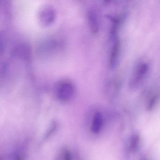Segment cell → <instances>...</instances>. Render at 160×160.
Instances as JSON below:
<instances>
[{
	"label": "cell",
	"instance_id": "ba28073f",
	"mask_svg": "<svg viewBox=\"0 0 160 160\" xmlns=\"http://www.w3.org/2000/svg\"><path fill=\"white\" fill-rule=\"evenodd\" d=\"M57 123H56V122H54L52 124V125H51L49 131L47 132L46 137H49L50 135H51V134L53 133L55 131L56 128H57Z\"/></svg>",
	"mask_w": 160,
	"mask_h": 160
},
{
	"label": "cell",
	"instance_id": "7c38bea8",
	"mask_svg": "<svg viewBox=\"0 0 160 160\" xmlns=\"http://www.w3.org/2000/svg\"><path fill=\"white\" fill-rule=\"evenodd\" d=\"M103 1H104V2L105 3L108 4L109 3H110L112 0H103Z\"/></svg>",
	"mask_w": 160,
	"mask_h": 160
},
{
	"label": "cell",
	"instance_id": "52a82bcc",
	"mask_svg": "<svg viewBox=\"0 0 160 160\" xmlns=\"http://www.w3.org/2000/svg\"><path fill=\"white\" fill-rule=\"evenodd\" d=\"M140 142V136L138 134H134L131 136L130 141V148L132 152H135L138 149Z\"/></svg>",
	"mask_w": 160,
	"mask_h": 160
},
{
	"label": "cell",
	"instance_id": "6da1fadb",
	"mask_svg": "<svg viewBox=\"0 0 160 160\" xmlns=\"http://www.w3.org/2000/svg\"><path fill=\"white\" fill-rule=\"evenodd\" d=\"M75 93V87L71 82L63 81L56 87V97L63 102H67L73 98Z\"/></svg>",
	"mask_w": 160,
	"mask_h": 160
},
{
	"label": "cell",
	"instance_id": "30bf717a",
	"mask_svg": "<svg viewBox=\"0 0 160 160\" xmlns=\"http://www.w3.org/2000/svg\"><path fill=\"white\" fill-rule=\"evenodd\" d=\"M157 97H154V98H152V99L151 100V101H150V103H149V109H151V108L154 106V105L155 104V103L156 102V100H157Z\"/></svg>",
	"mask_w": 160,
	"mask_h": 160
},
{
	"label": "cell",
	"instance_id": "8992f818",
	"mask_svg": "<svg viewBox=\"0 0 160 160\" xmlns=\"http://www.w3.org/2000/svg\"><path fill=\"white\" fill-rule=\"evenodd\" d=\"M120 50V42L119 40H116L114 44L113 47L112 49L110 56V65L112 67H113L116 64L117 62L118 55Z\"/></svg>",
	"mask_w": 160,
	"mask_h": 160
},
{
	"label": "cell",
	"instance_id": "5b68a950",
	"mask_svg": "<svg viewBox=\"0 0 160 160\" xmlns=\"http://www.w3.org/2000/svg\"><path fill=\"white\" fill-rule=\"evenodd\" d=\"M103 126V118L99 112L95 113L92 122L91 130L94 133H98L101 130Z\"/></svg>",
	"mask_w": 160,
	"mask_h": 160
},
{
	"label": "cell",
	"instance_id": "7a4b0ae2",
	"mask_svg": "<svg viewBox=\"0 0 160 160\" xmlns=\"http://www.w3.org/2000/svg\"><path fill=\"white\" fill-rule=\"evenodd\" d=\"M55 9L50 6H46L41 8L39 13V19L40 24L44 27L51 25L55 20Z\"/></svg>",
	"mask_w": 160,
	"mask_h": 160
},
{
	"label": "cell",
	"instance_id": "277c9868",
	"mask_svg": "<svg viewBox=\"0 0 160 160\" xmlns=\"http://www.w3.org/2000/svg\"><path fill=\"white\" fill-rule=\"evenodd\" d=\"M88 22L91 32L94 34L97 33L99 30L98 18L94 9L89 10L87 14Z\"/></svg>",
	"mask_w": 160,
	"mask_h": 160
},
{
	"label": "cell",
	"instance_id": "3957f363",
	"mask_svg": "<svg viewBox=\"0 0 160 160\" xmlns=\"http://www.w3.org/2000/svg\"><path fill=\"white\" fill-rule=\"evenodd\" d=\"M148 71V66L147 64L141 65L136 70L130 82L132 87H136L140 83Z\"/></svg>",
	"mask_w": 160,
	"mask_h": 160
},
{
	"label": "cell",
	"instance_id": "8fae6325",
	"mask_svg": "<svg viewBox=\"0 0 160 160\" xmlns=\"http://www.w3.org/2000/svg\"><path fill=\"white\" fill-rule=\"evenodd\" d=\"M16 160H22L21 158V157H20L19 156H18V155H17V156H16Z\"/></svg>",
	"mask_w": 160,
	"mask_h": 160
},
{
	"label": "cell",
	"instance_id": "4fadbf2b",
	"mask_svg": "<svg viewBox=\"0 0 160 160\" xmlns=\"http://www.w3.org/2000/svg\"></svg>",
	"mask_w": 160,
	"mask_h": 160
},
{
	"label": "cell",
	"instance_id": "9c48e42d",
	"mask_svg": "<svg viewBox=\"0 0 160 160\" xmlns=\"http://www.w3.org/2000/svg\"><path fill=\"white\" fill-rule=\"evenodd\" d=\"M64 160H71V156H70V152L68 150H66L65 151Z\"/></svg>",
	"mask_w": 160,
	"mask_h": 160
}]
</instances>
